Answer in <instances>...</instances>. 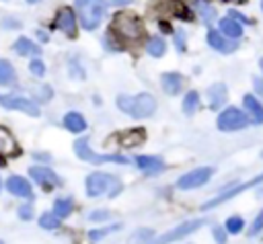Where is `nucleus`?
I'll use <instances>...</instances> for the list:
<instances>
[{
	"label": "nucleus",
	"mask_w": 263,
	"mask_h": 244,
	"mask_svg": "<svg viewBox=\"0 0 263 244\" xmlns=\"http://www.w3.org/2000/svg\"><path fill=\"white\" fill-rule=\"evenodd\" d=\"M117 107L134 119H146L156 111V98L150 92H140L136 96L121 94L117 96Z\"/></svg>",
	"instance_id": "nucleus-1"
},
{
	"label": "nucleus",
	"mask_w": 263,
	"mask_h": 244,
	"mask_svg": "<svg viewBox=\"0 0 263 244\" xmlns=\"http://www.w3.org/2000/svg\"><path fill=\"white\" fill-rule=\"evenodd\" d=\"M60 223H62V219L53 211H43L39 217V226L43 230H55V228H60Z\"/></svg>",
	"instance_id": "nucleus-30"
},
{
	"label": "nucleus",
	"mask_w": 263,
	"mask_h": 244,
	"mask_svg": "<svg viewBox=\"0 0 263 244\" xmlns=\"http://www.w3.org/2000/svg\"><path fill=\"white\" fill-rule=\"evenodd\" d=\"M119 228H121L119 223H113V226H107V228L90 230V232H88V240H90V242H99V240H103L107 234H111V232H115V230H119Z\"/></svg>",
	"instance_id": "nucleus-32"
},
{
	"label": "nucleus",
	"mask_w": 263,
	"mask_h": 244,
	"mask_svg": "<svg viewBox=\"0 0 263 244\" xmlns=\"http://www.w3.org/2000/svg\"><path fill=\"white\" fill-rule=\"evenodd\" d=\"M74 152L80 160L90 162V164H107V162H115V164H129V160L125 156L119 154H97L90 150L88 146V137H78L74 141Z\"/></svg>",
	"instance_id": "nucleus-4"
},
{
	"label": "nucleus",
	"mask_w": 263,
	"mask_h": 244,
	"mask_svg": "<svg viewBox=\"0 0 263 244\" xmlns=\"http://www.w3.org/2000/svg\"><path fill=\"white\" fill-rule=\"evenodd\" d=\"M16 80V72H14V66L8 62V59H2L0 57V86H8Z\"/></svg>",
	"instance_id": "nucleus-24"
},
{
	"label": "nucleus",
	"mask_w": 263,
	"mask_h": 244,
	"mask_svg": "<svg viewBox=\"0 0 263 244\" xmlns=\"http://www.w3.org/2000/svg\"><path fill=\"white\" fill-rule=\"evenodd\" d=\"M109 217H111V211L109 209H95V211L88 213V221H92V223H103Z\"/></svg>",
	"instance_id": "nucleus-34"
},
{
	"label": "nucleus",
	"mask_w": 263,
	"mask_h": 244,
	"mask_svg": "<svg viewBox=\"0 0 263 244\" xmlns=\"http://www.w3.org/2000/svg\"><path fill=\"white\" fill-rule=\"evenodd\" d=\"M64 127H66L68 131H72V133H82V131L86 129V119H84L80 113L70 111V113L64 115Z\"/></svg>",
	"instance_id": "nucleus-19"
},
{
	"label": "nucleus",
	"mask_w": 263,
	"mask_h": 244,
	"mask_svg": "<svg viewBox=\"0 0 263 244\" xmlns=\"http://www.w3.org/2000/svg\"><path fill=\"white\" fill-rule=\"evenodd\" d=\"M249 121L251 119H249L247 113H242L236 107H228L218 115V129H222V131H238V129H245L249 125Z\"/></svg>",
	"instance_id": "nucleus-6"
},
{
	"label": "nucleus",
	"mask_w": 263,
	"mask_h": 244,
	"mask_svg": "<svg viewBox=\"0 0 263 244\" xmlns=\"http://www.w3.org/2000/svg\"><path fill=\"white\" fill-rule=\"evenodd\" d=\"M175 45H177L179 51H185V33L183 31L175 33Z\"/></svg>",
	"instance_id": "nucleus-39"
},
{
	"label": "nucleus",
	"mask_w": 263,
	"mask_h": 244,
	"mask_svg": "<svg viewBox=\"0 0 263 244\" xmlns=\"http://www.w3.org/2000/svg\"><path fill=\"white\" fill-rule=\"evenodd\" d=\"M0 244H4V242H2V240H0Z\"/></svg>",
	"instance_id": "nucleus-49"
},
{
	"label": "nucleus",
	"mask_w": 263,
	"mask_h": 244,
	"mask_svg": "<svg viewBox=\"0 0 263 244\" xmlns=\"http://www.w3.org/2000/svg\"><path fill=\"white\" fill-rule=\"evenodd\" d=\"M230 18H234V21H238V23H247V25H251V18H247L245 14H240V12H236V10H230V14H228Z\"/></svg>",
	"instance_id": "nucleus-41"
},
{
	"label": "nucleus",
	"mask_w": 263,
	"mask_h": 244,
	"mask_svg": "<svg viewBox=\"0 0 263 244\" xmlns=\"http://www.w3.org/2000/svg\"><path fill=\"white\" fill-rule=\"evenodd\" d=\"M74 8H76L82 29L95 31L107 12V2L105 0H74Z\"/></svg>",
	"instance_id": "nucleus-2"
},
{
	"label": "nucleus",
	"mask_w": 263,
	"mask_h": 244,
	"mask_svg": "<svg viewBox=\"0 0 263 244\" xmlns=\"http://www.w3.org/2000/svg\"><path fill=\"white\" fill-rule=\"evenodd\" d=\"M12 49L16 51V55H39L41 53V47L27 37H18L12 45Z\"/></svg>",
	"instance_id": "nucleus-21"
},
{
	"label": "nucleus",
	"mask_w": 263,
	"mask_h": 244,
	"mask_svg": "<svg viewBox=\"0 0 263 244\" xmlns=\"http://www.w3.org/2000/svg\"><path fill=\"white\" fill-rule=\"evenodd\" d=\"M29 176L33 178V182H37L43 191H53L58 187H62V178L49 168V166H43V164H35L29 168Z\"/></svg>",
	"instance_id": "nucleus-10"
},
{
	"label": "nucleus",
	"mask_w": 263,
	"mask_h": 244,
	"mask_svg": "<svg viewBox=\"0 0 263 244\" xmlns=\"http://www.w3.org/2000/svg\"><path fill=\"white\" fill-rule=\"evenodd\" d=\"M51 86H39L37 90H35V96H37V100L39 103H45V100H49L51 98Z\"/></svg>",
	"instance_id": "nucleus-37"
},
{
	"label": "nucleus",
	"mask_w": 263,
	"mask_h": 244,
	"mask_svg": "<svg viewBox=\"0 0 263 244\" xmlns=\"http://www.w3.org/2000/svg\"><path fill=\"white\" fill-rule=\"evenodd\" d=\"M129 2H132V0H111L113 6H127Z\"/></svg>",
	"instance_id": "nucleus-44"
},
{
	"label": "nucleus",
	"mask_w": 263,
	"mask_h": 244,
	"mask_svg": "<svg viewBox=\"0 0 263 244\" xmlns=\"http://www.w3.org/2000/svg\"><path fill=\"white\" fill-rule=\"evenodd\" d=\"M4 189H6L10 195L18 197V199H31V197H33V187H31V182H29L25 176H21V174L8 176L6 182H4Z\"/></svg>",
	"instance_id": "nucleus-12"
},
{
	"label": "nucleus",
	"mask_w": 263,
	"mask_h": 244,
	"mask_svg": "<svg viewBox=\"0 0 263 244\" xmlns=\"http://www.w3.org/2000/svg\"><path fill=\"white\" fill-rule=\"evenodd\" d=\"M86 195L88 197H101V195H109L115 197L121 193V180L115 174H107V172H92L86 176Z\"/></svg>",
	"instance_id": "nucleus-3"
},
{
	"label": "nucleus",
	"mask_w": 263,
	"mask_h": 244,
	"mask_svg": "<svg viewBox=\"0 0 263 244\" xmlns=\"http://www.w3.org/2000/svg\"><path fill=\"white\" fill-rule=\"evenodd\" d=\"M2 27H4V29H18V27H21V23H18L16 18H12V16H10V18H2Z\"/></svg>",
	"instance_id": "nucleus-40"
},
{
	"label": "nucleus",
	"mask_w": 263,
	"mask_h": 244,
	"mask_svg": "<svg viewBox=\"0 0 263 244\" xmlns=\"http://www.w3.org/2000/svg\"><path fill=\"white\" fill-rule=\"evenodd\" d=\"M203 223H205L203 219H189V221H183V223L175 226L173 230L164 232L162 236H158V238L154 236V240H152L150 244H171V242H177V240H181V238L193 234L195 230H199Z\"/></svg>",
	"instance_id": "nucleus-8"
},
{
	"label": "nucleus",
	"mask_w": 263,
	"mask_h": 244,
	"mask_svg": "<svg viewBox=\"0 0 263 244\" xmlns=\"http://www.w3.org/2000/svg\"><path fill=\"white\" fill-rule=\"evenodd\" d=\"M16 152V141L12 133L4 127H0V156H10Z\"/></svg>",
	"instance_id": "nucleus-22"
},
{
	"label": "nucleus",
	"mask_w": 263,
	"mask_h": 244,
	"mask_svg": "<svg viewBox=\"0 0 263 244\" xmlns=\"http://www.w3.org/2000/svg\"><path fill=\"white\" fill-rule=\"evenodd\" d=\"M214 174V168L212 166H199V168H193L185 174H181L177 178V189L181 191H191V189H197V187H203Z\"/></svg>",
	"instance_id": "nucleus-7"
},
{
	"label": "nucleus",
	"mask_w": 263,
	"mask_h": 244,
	"mask_svg": "<svg viewBox=\"0 0 263 244\" xmlns=\"http://www.w3.org/2000/svg\"><path fill=\"white\" fill-rule=\"evenodd\" d=\"M261 230H263V209L257 213V217H255V221L251 223V228H249L247 236H249V238H253V236H257Z\"/></svg>",
	"instance_id": "nucleus-35"
},
{
	"label": "nucleus",
	"mask_w": 263,
	"mask_h": 244,
	"mask_svg": "<svg viewBox=\"0 0 263 244\" xmlns=\"http://www.w3.org/2000/svg\"><path fill=\"white\" fill-rule=\"evenodd\" d=\"M257 90H259V92H261V94H263V80H261V82H259V88H257Z\"/></svg>",
	"instance_id": "nucleus-45"
},
{
	"label": "nucleus",
	"mask_w": 263,
	"mask_h": 244,
	"mask_svg": "<svg viewBox=\"0 0 263 244\" xmlns=\"http://www.w3.org/2000/svg\"><path fill=\"white\" fill-rule=\"evenodd\" d=\"M144 135H146V131H144L142 127L132 129V131H125L123 137H121V144H123L125 148H136V146H140V144L144 141Z\"/></svg>",
	"instance_id": "nucleus-25"
},
{
	"label": "nucleus",
	"mask_w": 263,
	"mask_h": 244,
	"mask_svg": "<svg viewBox=\"0 0 263 244\" xmlns=\"http://www.w3.org/2000/svg\"><path fill=\"white\" fill-rule=\"evenodd\" d=\"M257 185H263V172L257 174V176H253L251 180H245V182L234 185L232 189H226L224 193H220V195H216L214 199H210L208 203H203L201 209H212V207H216V205H222V203H226L228 199H232V197H236V195H240V193H245V191H249V189H253V187H257Z\"/></svg>",
	"instance_id": "nucleus-9"
},
{
	"label": "nucleus",
	"mask_w": 263,
	"mask_h": 244,
	"mask_svg": "<svg viewBox=\"0 0 263 244\" xmlns=\"http://www.w3.org/2000/svg\"><path fill=\"white\" fill-rule=\"evenodd\" d=\"M242 228H245V219L240 215H230L226 219V226H224V230L228 234H238V232H242Z\"/></svg>",
	"instance_id": "nucleus-31"
},
{
	"label": "nucleus",
	"mask_w": 263,
	"mask_h": 244,
	"mask_svg": "<svg viewBox=\"0 0 263 244\" xmlns=\"http://www.w3.org/2000/svg\"><path fill=\"white\" fill-rule=\"evenodd\" d=\"M29 72H31L33 76L41 78V76L45 74V64H43L39 57H35V59H31V64H29Z\"/></svg>",
	"instance_id": "nucleus-36"
},
{
	"label": "nucleus",
	"mask_w": 263,
	"mask_h": 244,
	"mask_svg": "<svg viewBox=\"0 0 263 244\" xmlns=\"http://www.w3.org/2000/svg\"><path fill=\"white\" fill-rule=\"evenodd\" d=\"M136 166H138L144 174L156 176V174H160V172L164 170V160L158 158V156H138V158H136Z\"/></svg>",
	"instance_id": "nucleus-15"
},
{
	"label": "nucleus",
	"mask_w": 263,
	"mask_h": 244,
	"mask_svg": "<svg viewBox=\"0 0 263 244\" xmlns=\"http://www.w3.org/2000/svg\"><path fill=\"white\" fill-rule=\"evenodd\" d=\"M37 37H39V41H41V43L49 41V37H47V33H45V31H37Z\"/></svg>",
	"instance_id": "nucleus-43"
},
{
	"label": "nucleus",
	"mask_w": 263,
	"mask_h": 244,
	"mask_svg": "<svg viewBox=\"0 0 263 244\" xmlns=\"http://www.w3.org/2000/svg\"><path fill=\"white\" fill-rule=\"evenodd\" d=\"M197 107H199V94L195 90L187 92L185 98H183V113L185 115H193L197 111Z\"/></svg>",
	"instance_id": "nucleus-29"
},
{
	"label": "nucleus",
	"mask_w": 263,
	"mask_h": 244,
	"mask_svg": "<svg viewBox=\"0 0 263 244\" xmlns=\"http://www.w3.org/2000/svg\"><path fill=\"white\" fill-rule=\"evenodd\" d=\"M261 8H263V0H261Z\"/></svg>",
	"instance_id": "nucleus-48"
},
{
	"label": "nucleus",
	"mask_w": 263,
	"mask_h": 244,
	"mask_svg": "<svg viewBox=\"0 0 263 244\" xmlns=\"http://www.w3.org/2000/svg\"><path fill=\"white\" fill-rule=\"evenodd\" d=\"M160 84H162V90L171 96L179 94L183 90V76L179 72H166L160 76Z\"/></svg>",
	"instance_id": "nucleus-16"
},
{
	"label": "nucleus",
	"mask_w": 263,
	"mask_h": 244,
	"mask_svg": "<svg viewBox=\"0 0 263 244\" xmlns=\"http://www.w3.org/2000/svg\"><path fill=\"white\" fill-rule=\"evenodd\" d=\"M113 31H115L117 37L129 39V41H136V39L142 37V25L138 23L136 16H132L127 12H119L113 18Z\"/></svg>",
	"instance_id": "nucleus-5"
},
{
	"label": "nucleus",
	"mask_w": 263,
	"mask_h": 244,
	"mask_svg": "<svg viewBox=\"0 0 263 244\" xmlns=\"http://www.w3.org/2000/svg\"><path fill=\"white\" fill-rule=\"evenodd\" d=\"M226 230L224 228H220V226H216L214 230H212V236H214V240L218 242V244H226Z\"/></svg>",
	"instance_id": "nucleus-38"
},
{
	"label": "nucleus",
	"mask_w": 263,
	"mask_h": 244,
	"mask_svg": "<svg viewBox=\"0 0 263 244\" xmlns=\"http://www.w3.org/2000/svg\"><path fill=\"white\" fill-rule=\"evenodd\" d=\"M33 213H35L33 203H21V205L16 207V215H18V219H23V221L33 219Z\"/></svg>",
	"instance_id": "nucleus-33"
},
{
	"label": "nucleus",
	"mask_w": 263,
	"mask_h": 244,
	"mask_svg": "<svg viewBox=\"0 0 263 244\" xmlns=\"http://www.w3.org/2000/svg\"><path fill=\"white\" fill-rule=\"evenodd\" d=\"M0 191H2V178H0Z\"/></svg>",
	"instance_id": "nucleus-47"
},
{
	"label": "nucleus",
	"mask_w": 263,
	"mask_h": 244,
	"mask_svg": "<svg viewBox=\"0 0 263 244\" xmlns=\"http://www.w3.org/2000/svg\"><path fill=\"white\" fill-rule=\"evenodd\" d=\"M0 105L4 109H10V111H21L25 115H31V117H39V107L35 100L31 98H25V96H16V94H0Z\"/></svg>",
	"instance_id": "nucleus-11"
},
{
	"label": "nucleus",
	"mask_w": 263,
	"mask_h": 244,
	"mask_svg": "<svg viewBox=\"0 0 263 244\" xmlns=\"http://www.w3.org/2000/svg\"><path fill=\"white\" fill-rule=\"evenodd\" d=\"M33 158H35L37 162H49V160H51V156H49V154H45V152H35V154H33Z\"/></svg>",
	"instance_id": "nucleus-42"
},
{
	"label": "nucleus",
	"mask_w": 263,
	"mask_h": 244,
	"mask_svg": "<svg viewBox=\"0 0 263 244\" xmlns=\"http://www.w3.org/2000/svg\"><path fill=\"white\" fill-rule=\"evenodd\" d=\"M29 4H35V2H41V0H27Z\"/></svg>",
	"instance_id": "nucleus-46"
},
{
	"label": "nucleus",
	"mask_w": 263,
	"mask_h": 244,
	"mask_svg": "<svg viewBox=\"0 0 263 244\" xmlns=\"http://www.w3.org/2000/svg\"><path fill=\"white\" fill-rule=\"evenodd\" d=\"M208 45H210L212 49L220 51V53H230V51H234V49L238 47V41H236V39H228V37L222 35L220 31L210 29V31H208Z\"/></svg>",
	"instance_id": "nucleus-14"
},
{
	"label": "nucleus",
	"mask_w": 263,
	"mask_h": 244,
	"mask_svg": "<svg viewBox=\"0 0 263 244\" xmlns=\"http://www.w3.org/2000/svg\"><path fill=\"white\" fill-rule=\"evenodd\" d=\"M154 240V232L150 228H140L132 234V238L127 240V244H150Z\"/></svg>",
	"instance_id": "nucleus-28"
},
{
	"label": "nucleus",
	"mask_w": 263,
	"mask_h": 244,
	"mask_svg": "<svg viewBox=\"0 0 263 244\" xmlns=\"http://www.w3.org/2000/svg\"><path fill=\"white\" fill-rule=\"evenodd\" d=\"M55 27L70 39L76 37V31H78V25H76V16H74V10L72 8H60L58 14H55Z\"/></svg>",
	"instance_id": "nucleus-13"
},
{
	"label": "nucleus",
	"mask_w": 263,
	"mask_h": 244,
	"mask_svg": "<svg viewBox=\"0 0 263 244\" xmlns=\"http://www.w3.org/2000/svg\"><path fill=\"white\" fill-rule=\"evenodd\" d=\"M72 209H74V201L70 199V197H60V199H55L53 201V213L60 217V219H64V217H68L70 213H72Z\"/></svg>",
	"instance_id": "nucleus-23"
},
{
	"label": "nucleus",
	"mask_w": 263,
	"mask_h": 244,
	"mask_svg": "<svg viewBox=\"0 0 263 244\" xmlns=\"http://www.w3.org/2000/svg\"><path fill=\"white\" fill-rule=\"evenodd\" d=\"M220 33L226 35L228 39H240L242 27H240L238 21H234V18H230V16H224V18L220 21Z\"/></svg>",
	"instance_id": "nucleus-20"
},
{
	"label": "nucleus",
	"mask_w": 263,
	"mask_h": 244,
	"mask_svg": "<svg viewBox=\"0 0 263 244\" xmlns=\"http://www.w3.org/2000/svg\"><path fill=\"white\" fill-rule=\"evenodd\" d=\"M195 10H197V14H199L205 23H212L214 16H216V8L212 6L210 0H195Z\"/></svg>",
	"instance_id": "nucleus-26"
},
{
	"label": "nucleus",
	"mask_w": 263,
	"mask_h": 244,
	"mask_svg": "<svg viewBox=\"0 0 263 244\" xmlns=\"http://www.w3.org/2000/svg\"><path fill=\"white\" fill-rule=\"evenodd\" d=\"M242 105H245V109H247V113H249V119H251L253 123H263V105H261L253 94H245Z\"/></svg>",
	"instance_id": "nucleus-18"
},
{
	"label": "nucleus",
	"mask_w": 263,
	"mask_h": 244,
	"mask_svg": "<svg viewBox=\"0 0 263 244\" xmlns=\"http://www.w3.org/2000/svg\"><path fill=\"white\" fill-rule=\"evenodd\" d=\"M146 51H148L152 57H160V55H164V51H166V43H164V39H160V37H150L148 43H146Z\"/></svg>",
	"instance_id": "nucleus-27"
},
{
	"label": "nucleus",
	"mask_w": 263,
	"mask_h": 244,
	"mask_svg": "<svg viewBox=\"0 0 263 244\" xmlns=\"http://www.w3.org/2000/svg\"><path fill=\"white\" fill-rule=\"evenodd\" d=\"M205 94H208V100H210V109L216 111V109H220V107L226 103L228 90H226V86H224L222 82H218V84H212Z\"/></svg>",
	"instance_id": "nucleus-17"
}]
</instances>
